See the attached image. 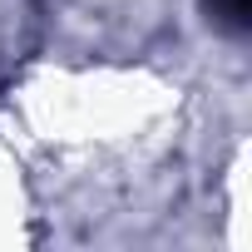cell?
<instances>
[{"instance_id": "6da1fadb", "label": "cell", "mask_w": 252, "mask_h": 252, "mask_svg": "<svg viewBox=\"0 0 252 252\" xmlns=\"http://www.w3.org/2000/svg\"><path fill=\"white\" fill-rule=\"evenodd\" d=\"M208 10H213V20H218L222 30H232V35H242V30L252 25V0H208Z\"/></svg>"}]
</instances>
